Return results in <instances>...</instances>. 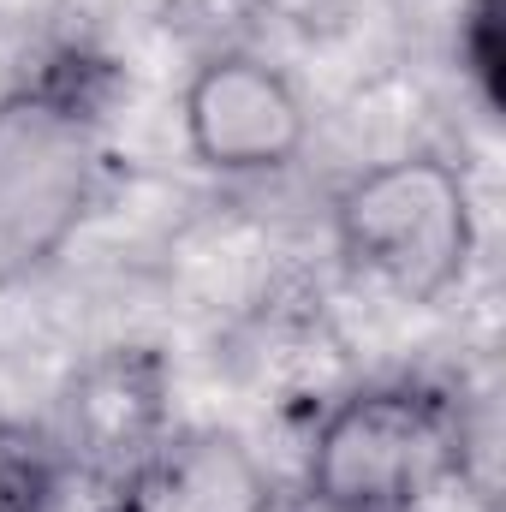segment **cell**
<instances>
[{"instance_id": "cell-1", "label": "cell", "mask_w": 506, "mask_h": 512, "mask_svg": "<svg viewBox=\"0 0 506 512\" xmlns=\"http://www.w3.org/2000/svg\"><path fill=\"white\" fill-rule=\"evenodd\" d=\"M114 84V60L60 48L0 96V280L48 268L90 221L108 179Z\"/></svg>"}, {"instance_id": "cell-2", "label": "cell", "mask_w": 506, "mask_h": 512, "mask_svg": "<svg viewBox=\"0 0 506 512\" xmlns=\"http://www.w3.org/2000/svg\"><path fill=\"white\" fill-rule=\"evenodd\" d=\"M459 465V405L423 382H376L322 411L304 459V501L316 512H423Z\"/></svg>"}, {"instance_id": "cell-3", "label": "cell", "mask_w": 506, "mask_h": 512, "mask_svg": "<svg viewBox=\"0 0 506 512\" xmlns=\"http://www.w3.org/2000/svg\"><path fill=\"white\" fill-rule=\"evenodd\" d=\"M340 256L411 304L447 298L477 256L471 191L453 161L417 149L352 173L334 197Z\"/></svg>"}, {"instance_id": "cell-4", "label": "cell", "mask_w": 506, "mask_h": 512, "mask_svg": "<svg viewBox=\"0 0 506 512\" xmlns=\"http://www.w3.org/2000/svg\"><path fill=\"white\" fill-rule=\"evenodd\" d=\"M179 126L185 149L197 167L221 173V179H256V173H280L298 161L310 114L298 84L245 48L209 54L179 96Z\"/></svg>"}, {"instance_id": "cell-5", "label": "cell", "mask_w": 506, "mask_h": 512, "mask_svg": "<svg viewBox=\"0 0 506 512\" xmlns=\"http://www.w3.org/2000/svg\"><path fill=\"white\" fill-rule=\"evenodd\" d=\"M120 512H274L268 477L233 435H161L120 483Z\"/></svg>"}, {"instance_id": "cell-6", "label": "cell", "mask_w": 506, "mask_h": 512, "mask_svg": "<svg viewBox=\"0 0 506 512\" xmlns=\"http://www.w3.org/2000/svg\"><path fill=\"white\" fill-rule=\"evenodd\" d=\"M167 370L155 352H114L96 370H84V382L72 387V441H84V453L108 459L131 471L167 423Z\"/></svg>"}, {"instance_id": "cell-7", "label": "cell", "mask_w": 506, "mask_h": 512, "mask_svg": "<svg viewBox=\"0 0 506 512\" xmlns=\"http://www.w3.org/2000/svg\"><path fill=\"white\" fill-rule=\"evenodd\" d=\"M501 12L506 0H471L459 12V66L477 84L483 108L501 114L506 108V42H501Z\"/></svg>"}]
</instances>
